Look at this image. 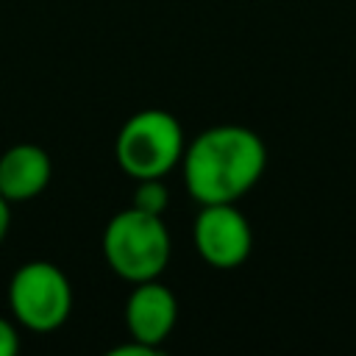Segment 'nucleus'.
Returning a JSON list of instances; mask_svg holds the SVG:
<instances>
[{"instance_id":"obj_1","label":"nucleus","mask_w":356,"mask_h":356,"mask_svg":"<svg viewBox=\"0 0 356 356\" xmlns=\"http://www.w3.org/2000/svg\"><path fill=\"white\" fill-rule=\"evenodd\" d=\"M267 167L261 136L245 125H211L200 131L181 159L189 197L203 203H236L248 195Z\"/></svg>"},{"instance_id":"obj_2","label":"nucleus","mask_w":356,"mask_h":356,"mask_svg":"<svg viewBox=\"0 0 356 356\" xmlns=\"http://www.w3.org/2000/svg\"><path fill=\"white\" fill-rule=\"evenodd\" d=\"M103 259L114 275L128 284L159 278L170 264V231L161 214H147L134 206L117 211L103 228Z\"/></svg>"},{"instance_id":"obj_3","label":"nucleus","mask_w":356,"mask_h":356,"mask_svg":"<svg viewBox=\"0 0 356 356\" xmlns=\"http://www.w3.org/2000/svg\"><path fill=\"white\" fill-rule=\"evenodd\" d=\"M184 128L164 108H142L117 134L114 156L120 170L134 178H164L184 159Z\"/></svg>"},{"instance_id":"obj_4","label":"nucleus","mask_w":356,"mask_h":356,"mask_svg":"<svg viewBox=\"0 0 356 356\" xmlns=\"http://www.w3.org/2000/svg\"><path fill=\"white\" fill-rule=\"evenodd\" d=\"M8 309L22 328L50 334L72 312V284L53 261H25L8 281Z\"/></svg>"},{"instance_id":"obj_5","label":"nucleus","mask_w":356,"mask_h":356,"mask_svg":"<svg viewBox=\"0 0 356 356\" xmlns=\"http://www.w3.org/2000/svg\"><path fill=\"white\" fill-rule=\"evenodd\" d=\"M192 242L209 267L234 270L250 256L253 231L236 203H203L192 222Z\"/></svg>"},{"instance_id":"obj_6","label":"nucleus","mask_w":356,"mask_h":356,"mask_svg":"<svg viewBox=\"0 0 356 356\" xmlns=\"http://www.w3.org/2000/svg\"><path fill=\"white\" fill-rule=\"evenodd\" d=\"M175 320H178V300L170 286H164L159 278L134 284L125 300V328L131 339H139L161 350V342L172 334Z\"/></svg>"},{"instance_id":"obj_7","label":"nucleus","mask_w":356,"mask_h":356,"mask_svg":"<svg viewBox=\"0 0 356 356\" xmlns=\"http://www.w3.org/2000/svg\"><path fill=\"white\" fill-rule=\"evenodd\" d=\"M53 164L44 147L33 142L11 145L0 156V195L8 203H28L50 184Z\"/></svg>"},{"instance_id":"obj_8","label":"nucleus","mask_w":356,"mask_h":356,"mask_svg":"<svg viewBox=\"0 0 356 356\" xmlns=\"http://www.w3.org/2000/svg\"><path fill=\"white\" fill-rule=\"evenodd\" d=\"M167 203H170V192H167V184L161 178L136 181V189H134V197H131L134 209L147 211V214H164Z\"/></svg>"},{"instance_id":"obj_9","label":"nucleus","mask_w":356,"mask_h":356,"mask_svg":"<svg viewBox=\"0 0 356 356\" xmlns=\"http://www.w3.org/2000/svg\"><path fill=\"white\" fill-rule=\"evenodd\" d=\"M17 350H19V334H17V328L6 317H0V356H14Z\"/></svg>"},{"instance_id":"obj_10","label":"nucleus","mask_w":356,"mask_h":356,"mask_svg":"<svg viewBox=\"0 0 356 356\" xmlns=\"http://www.w3.org/2000/svg\"><path fill=\"white\" fill-rule=\"evenodd\" d=\"M111 353H114V356H150V353H159V350L150 348V345H145V342H139V339H131L128 345L111 348Z\"/></svg>"},{"instance_id":"obj_11","label":"nucleus","mask_w":356,"mask_h":356,"mask_svg":"<svg viewBox=\"0 0 356 356\" xmlns=\"http://www.w3.org/2000/svg\"><path fill=\"white\" fill-rule=\"evenodd\" d=\"M11 228V203L0 195V245L6 242V234Z\"/></svg>"}]
</instances>
